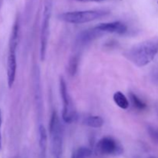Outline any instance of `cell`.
<instances>
[{
	"mask_svg": "<svg viewBox=\"0 0 158 158\" xmlns=\"http://www.w3.org/2000/svg\"><path fill=\"white\" fill-rule=\"evenodd\" d=\"M158 53V37L146 40L131 46L123 56L138 67L148 66Z\"/></svg>",
	"mask_w": 158,
	"mask_h": 158,
	"instance_id": "1",
	"label": "cell"
},
{
	"mask_svg": "<svg viewBox=\"0 0 158 158\" xmlns=\"http://www.w3.org/2000/svg\"><path fill=\"white\" fill-rule=\"evenodd\" d=\"M19 22L17 19L14 23L9 42V52L7 56V83L9 88H12L15 80L17 69L16 50L19 43Z\"/></svg>",
	"mask_w": 158,
	"mask_h": 158,
	"instance_id": "2",
	"label": "cell"
},
{
	"mask_svg": "<svg viewBox=\"0 0 158 158\" xmlns=\"http://www.w3.org/2000/svg\"><path fill=\"white\" fill-rule=\"evenodd\" d=\"M49 134L51 149L54 158H61L63 147V130L60 118L56 111L51 114L49 124Z\"/></svg>",
	"mask_w": 158,
	"mask_h": 158,
	"instance_id": "3",
	"label": "cell"
},
{
	"mask_svg": "<svg viewBox=\"0 0 158 158\" xmlns=\"http://www.w3.org/2000/svg\"><path fill=\"white\" fill-rule=\"evenodd\" d=\"M109 13V11L102 10V9L73 11V12H66L60 14L58 18L65 23H72V24H83L103 18L106 16Z\"/></svg>",
	"mask_w": 158,
	"mask_h": 158,
	"instance_id": "4",
	"label": "cell"
},
{
	"mask_svg": "<svg viewBox=\"0 0 158 158\" xmlns=\"http://www.w3.org/2000/svg\"><path fill=\"white\" fill-rule=\"evenodd\" d=\"M60 92L63 102V113L62 118L65 123H72L77 118V111L73 103L72 99L68 91L67 85L63 77L60 79Z\"/></svg>",
	"mask_w": 158,
	"mask_h": 158,
	"instance_id": "5",
	"label": "cell"
},
{
	"mask_svg": "<svg viewBox=\"0 0 158 158\" xmlns=\"http://www.w3.org/2000/svg\"><path fill=\"white\" fill-rule=\"evenodd\" d=\"M96 152L99 155L118 157L123 154V148L121 143L112 137H104L96 145Z\"/></svg>",
	"mask_w": 158,
	"mask_h": 158,
	"instance_id": "6",
	"label": "cell"
},
{
	"mask_svg": "<svg viewBox=\"0 0 158 158\" xmlns=\"http://www.w3.org/2000/svg\"><path fill=\"white\" fill-rule=\"evenodd\" d=\"M40 71L38 66L34 68L33 70V88H34V97H35V106L37 109V115L38 120L40 121L42 118V112H43V97H42L41 80H40Z\"/></svg>",
	"mask_w": 158,
	"mask_h": 158,
	"instance_id": "7",
	"label": "cell"
},
{
	"mask_svg": "<svg viewBox=\"0 0 158 158\" xmlns=\"http://www.w3.org/2000/svg\"><path fill=\"white\" fill-rule=\"evenodd\" d=\"M103 33H113L117 35H123L127 32V26L124 23L120 21L108 22L100 23L95 26Z\"/></svg>",
	"mask_w": 158,
	"mask_h": 158,
	"instance_id": "8",
	"label": "cell"
},
{
	"mask_svg": "<svg viewBox=\"0 0 158 158\" xmlns=\"http://www.w3.org/2000/svg\"><path fill=\"white\" fill-rule=\"evenodd\" d=\"M103 35H104V33L99 31L96 27L86 29V30H84L81 33L79 34L77 41H76V45L79 48L83 47V46H86L89 43H92L94 40H97V38Z\"/></svg>",
	"mask_w": 158,
	"mask_h": 158,
	"instance_id": "9",
	"label": "cell"
},
{
	"mask_svg": "<svg viewBox=\"0 0 158 158\" xmlns=\"http://www.w3.org/2000/svg\"><path fill=\"white\" fill-rule=\"evenodd\" d=\"M39 147H40V155L39 158H46L47 151V132L43 123L39 125Z\"/></svg>",
	"mask_w": 158,
	"mask_h": 158,
	"instance_id": "10",
	"label": "cell"
},
{
	"mask_svg": "<svg viewBox=\"0 0 158 158\" xmlns=\"http://www.w3.org/2000/svg\"><path fill=\"white\" fill-rule=\"evenodd\" d=\"M83 123L91 128H100L104 124V120L100 116L90 115L83 118Z\"/></svg>",
	"mask_w": 158,
	"mask_h": 158,
	"instance_id": "11",
	"label": "cell"
},
{
	"mask_svg": "<svg viewBox=\"0 0 158 158\" xmlns=\"http://www.w3.org/2000/svg\"><path fill=\"white\" fill-rule=\"evenodd\" d=\"M114 101L117 106L123 110H127L130 106V102L127 97L120 91H117L114 94Z\"/></svg>",
	"mask_w": 158,
	"mask_h": 158,
	"instance_id": "12",
	"label": "cell"
},
{
	"mask_svg": "<svg viewBox=\"0 0 158 158\" xmlns=\"http://www.w3.org/2000/svg\"><path fill=\"white\" fill-rule=\"evenodd\" d=\"M130 100H131V104L133 105L135 109H137V110H144L147 108V104L144 101L141 100L138 96L136 94H134V93H130L129 94Z\"/></svg>",
	"mask_w": 158,
	"mask_h": 158,
	"instance_id": "13",
	"label": "cell"
},
{
	"mask_svg": "<svg viewBox=\"0 0 158 158\" xmlns=\"http://www.w3.org/2000/svg\"><path fill=\"white\" fill-rule=\"evenodd\" d=\"M92 155V150L87 147H80L73 152L71 158H89Z\"/></svg>",
	"mask_w": 158,
	"mask_h": 158,
	"instance_id": "14",
	"label": "cell"
},
{
	"mask_svg": "<svg viewBox=\"0 0 158 158\" xmlns=\"http://www.w3.org/2000/svg\"><path fill=\"white\" fill-rule=\"evenodd\" d=\"M79 61H80V58H79L78 55H73L72 56L69 61V65H68V72L71 76H74L77 72L79 66Z\"/></svg>",
	"mask_w": 158,
	"mask_h": 158,
	"instance_id": "15",
	"label": "cell"
},
{
	"mask_svg": "<svg viewBox=\"0 0 158 158\" xmlns=\"http://www.w3.org/2000/svg\"><path fill=\"white\" fill-rule=\"evenodd\" d=\"M147 131L150 138L153 140V142L158 145V127L155 125L148 124L147 127Z\"/></svg>",
	"mask_w": 158,
	"mask_h": 158,
	"instance_id": "16",
	"label": "cell"
},
{
	"mask_svg": "<svg viewBox=\"0 0 158 158\" xmlns=\"http://www.w3.org/2000/svg\"><path fill=\"white\" fill-rule=\"evenodd\" d=\"M151 77L153 81L158 85V66H155L153 67L151 71Z\"/></svg>",
	"mask_w": 158,
	"mask_h": 158,
	"instance_id": "17",
	"label": "cell"
},
{
	"mask_svg": "<svg viewBox=\"0 0 158 158\" xmlns=\"http://www.w3.org/2000/svg\"><path fill=\"white\" fill-rule=\"evenodd\" d=\"M2 123V111L0 110V151L2 148V133H1V127Z\"/></svg>",
	"mask_w": 158,
	"mask_h": 158,
	"instance_id": "18",
	"label": "cell"
},
{
	"mask_svg": "<svg viewBox=\"0 0 158 158\" xmlns=\"http://www.w3.org/2000/svg\"><path fill=\"white\" fill-rule=\"evenodd\" d=\"M73 1L80 2H101L106 0H73Z\"/></svg>",
	"mask_w": 158,
	"mask_h": 158,
	"instance_id": "19",
	"label": "cell"
},
{
	"mask_svg": "<svg viewBox=\"0 0 158 158\" xmlns=\"http://www.w3.org/2000/svg\"><path fill=\"white\" fill-rule=\"evenodd\" d=\"M155 110H156V112H157V114L158 115V103H157L155 104Z\"/></svg>",
	"mask_w": 158,
	"mask_h": 158,
	"instance_id": "20",
	"label": "cell"
},
{
	"mask_svg": "<svg viewBox=\"0 0 158 158\" xmlns=\"http://www.w3.org/2000/svg\"><path fill=\"white\" fill-rule=\"evenodd\" d=\"M3 1H4V0H0V11H1L2 6V4H3Z\"/></svg>",
	"mask_w": 158,
	"mask_h": 158,
	"instance_id": "21",
	"label": "cell"
},
{
	"mask_svg": "<svg viewBox=\"0 0 158 158\" xmlns=\"http://www.w3.org/2000/svg\"><path fill=\"white\" fill-rule=\"evenodd\" d=\"M148 158H156V157H148Z\"/></svg>",
	"mask_w": 158,
	"mask_h": 158,
	"instance_id": "22",
	"label": "cell"
},
{
	"mask_svg": "<svg viewBox=\"0 0 158 158\" xmlns=\"http://www.w3.org/2000/svg\"><path fill=\"white\" fill-rule=\"evenodd\" d=\"M157 4H158V1H157Z\"/></svg>",
	"mask_w": 158,
	"mask_h": 158,
	"instance_id": "23",
	"label": "cell"
}]
</instances>
